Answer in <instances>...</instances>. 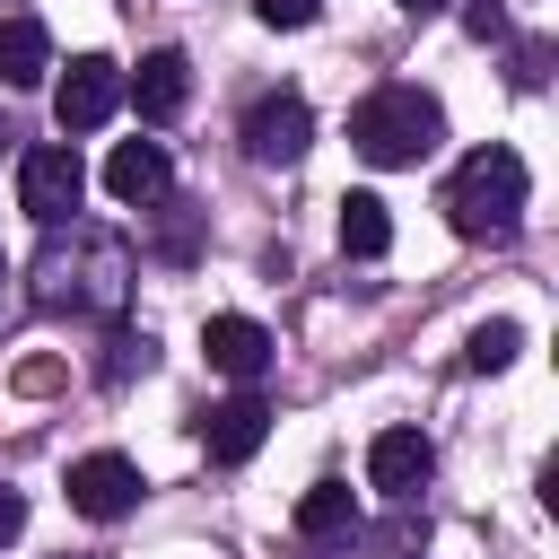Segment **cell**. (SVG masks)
Here are the masks:
<instances>
[{"instance_id":"44dd1931","label":"cell","mask_w":559,"mask_h":559,"mask_svg":"<svg viewBox=\"0 0 559 559\" xmlns=\"http://www.w3.org/2000/svg\"><path fill=\"white\" fill-rule=\"evenodd\" d=\"M0 280H9V253H0Z\"/></svg>"},{"instance_id":"277c9868","label":"cell","mask_w":559,"mask_h":559,"mask_svg":"<svg viewBox=\"0 0 559 559\" xmlns=\"http://www.w3.org/2000/svg\"><path fill=\"white\" fill-rule=\"evenodd\" d=\"M79 192H87V166H79L70 140H35V148L17 157V210H26L35 227H70V218H79Z\"/></svg>"},{"instance_id":"8992f818","label":"cell","mask_w":559,"mask_h":559,"mask_svg":"<svg viewBox=\"0 0 559 559\" xmlns=\"http://www.w3.org/2000/svg\"><path fill=\"white\" fill-rule=\"evenodd\" d=\"M306 140H314V114H306V96H288V87L245 114V157H253V166H297Z\"/></svg>"},{"instance_id":"e0dca14e","label":"cell","mask_w":559,"mask_h":559,"mask_svg":"<svg viewBox=\"0 0 559 559\" xmlns=\"http://www.w3.org/2000/svg\"><path fill=\"white\" fill-rule=\"evenodd\" d=\"M314 9H323V0H253L262 26H314Z\"/></svg>"},{"instance_id":"30bf717a","label":"cell","mask_w":559,"mask_h":559,"mask_svg":"<svg viewBox=\"0 0 559 559\" xmlns=\"http://www.w3.org/2000/svg\"><path fill=\"white\" fill-rule=\"evenodd\" d=\"M122 96L140 105V122H175L192 105V61L183 52H140V70H122Z\"/></svg>"},{"instance_id":"6da1fadb","label":"cell","mask_w":559,"mask_h":559,"mask_svg":"<svg viewBox=\"0 0 559 559\" xmlns=\"http://www.w3.org/2000/svg\"><path fill=\"white\" fill-rule=\"evenodd\" d=\"M437 140H445V105L428 87H376L349 114V148L367 166H419V157H437Z\"/></svg>"},{"instance_id":"3957f363","label":"cell","mask_w":559,"mask_h":559,"mask_svg":"<svg viewBox=\"0 0 559 559\" xmlns=\"http://www.w3.org/2000/svg\"><path fill=\"white\" fill-rule=\"evenodd\" d=\"M445 218H454V236H515V218H524V157L515 148H472L463 166H454V183H445Z\"/></svg>"},{"instance_id":"8fae6325","label":"cell","mask_w":559,"mask_h":559,"mask_svg":"<svg viewBox=\"0 0 559 559\" xmlns=\"http://www.w3.org/2000/svg\"><path fill=\"white\" fill-rule=\"evenodd\" d=\"M201 349H210V367L236 376V384H253V376L271 367V332H262L253 314H210V323H201Z\"/></svg>"},{"instance_id":"7c38bea8","label":"cell","mask_w":559,"mask_h":559,"mask_svg":"<svg viewBox=\"0 0 559 559\" xmlns=\"http://www.w3.org/2000/svg\"><path fill=\"white\" fill-rule=\"evenodd\" d=\"M166 183H175V166H166V148H157V140H122V148L105 157V192H114V201H131V210L166 201Z\"/></svg>"},{"instance_id":"9c48e42d","label":"cell","mask_w":559,"mask_h":559,"mask_svg":"<svg viewBox=\"0 0 559 559\" xmlns=\"http://www.w3.org/2000/svg\"><path fill=\"white\" fill-rule=\"evenodd\" d=\"M428 472H437V445H428L419 428H376V445H367V480H376L384 498H419Z\"/></svg>"},{"instance_id":"ffe728a7","label":"cell","mask_w":559,"mask_h":559,"mask_svg":"<svg viewBox=\"0 0 559 559\" xmlns=\"http://www.w3.org/2000/svg\"><path fill=\"white\" fill-rule=\"evenodd\" d=\"M402 9H411V17H437V9H445V0H402Z\"/></svg>"},{"instance_id":"2e32d148","label":"cell","mask_w":559,"mask_h":559,"mask_svg":"<svg viewBox=\"0 0 559 559\" xmlns=\"http://www.w3.org/2000/svg\"><path fill=\"white\" fill-rule=\"evenodd\" d=\"M515 349H524V323H507V314H489V323H472V341H463V367H480V376H498V367H515Z\"/></svg>"},{"instance_id":"52a82bcc","label":"cell","mask_w":559,"mask_h":559,"mask_svg":"<svg viewBox=\"0 0 559 559\" xmlns=\"http://www.w3.org/2000/svg\"><path fill=\"white\" fill-rule=\"evenodd\" d=\"M70 507H79L87 524L131 515V507H140V463H131V454H79V463H70Z\"/></svg>"},{"instance_id":"7a4b0ae2","label":"cell","mask_w":559,"mask_h":559,"mask_svg":"<svg viewBox=\"0 0 559 559\" xmlns=\"http://www.w3.org/2000/svg\"><path fill=\"white\" fill-rule=\"evenodd\" d=\"M122 280H131V253L70 218V245L52 227V253L35 262V306H52V314L61 306H122Z\"/></svg>"},{"instance_id":"5bb4252c","label":"cell","mask_w":559,"mask_h":559,"mask_svg":"<svg viewBox=\"0 0 559 559\" xmlns=\"http://www.w3.org/2000/svg\"><path fill=\"white\" fill-rule=\"evenodd\" d=\"M349 524H358V489H349V480H314V489L297 498V533H306V542H341Z\"/></svg>"},{"instance_id":"ba28073f","label":"cell","mask_w":559,"mask_h":559,"mask_svg":"<svg viewBox=\"0 0 559 559\" xmlns=\"http://www.w3.org/2000/svg\"><path fill=\"white\" fill-rule=\"evenodd\" d=\"M262 437H271V402H262L253 384L201 411V445H210V463H245V454H262Z\"/></svg>"},{"instance_id":"5b68a950","label":"cell","mask_w":559,"mask_h":559,"mask_svg":"<svg viewBox=\"0 0 559 559\" xmlns=\"http://www.w3.org/2000/svg\"><path fill=\"white\" fill-rule=\"evenodd\" d=\"M114 105H122V61H105V52L70 61V79L52 87L61 131H105V122H114Z\"/></svg>"},{"instance_id":"d6986e66","label":"cell","mask_w":559,"mask_h":559,"mask_svg":"<svg viewBox=\"0 0 559 559\" xmlns=\"http://www.w3.org/2000/svg\"><path fill=\"white\" fill-rule=\"evenodd\" d=\"M17 533H26V498L0 480V542H17Z\"/></svg>"},{"instance_id":"ac0fdd59","label":"cell","mask_w":559,"mask_h":559,"mask_svg":"<svg viewBox=\"0 0 559 559\" xmlns=\"http://www.w3.org/2000/svg\"><path fill=\"white\" fill-rule=\"evenodd\" d=\"M463 26H472L480 44H498V35H507V9H498V0H472V9H463Z\"/></svg>"},{"instance_id":"7402d4cb","label":"cell","mask_w":559,"mask_h":559,"mask_svg":"<svg viewBox=\"0 0 559 559\" xmlns=\"http://www.w3.org/2000/svg\"><path fill=\"white\" fill-rule=\"evenodd\" d=\"M0 140H9V122H0Z\"/></svg>"},{"instance_id":"9a60e30c","label":"cell","mask_w":559,"mask_h":559,"mask_svg":"<svg viewBox=\"0 0 559 559\" xmlns=\"http://www.w3.org/2000/svg\"><path fill=\"white\" fill-rule=\"evenodd\" d=\"M384 245H393V218H384V201H376V192H349V201H341V253L376 262Z\"/></svg>"},{"instance_id":"4fadbf2b","label":"cell","mask_w":559,"mask_h":559,"mask_svg":"<svg viewBox=\"0 0 559 559\" xmlns=\"http://www.w3.org/2000/svg\"><path fill=\"white\" fill-rule=\"evenodd\" d=\"M44 70H52V35H44V17H0V87H44Z\"/></svg>"}]
</instances>
